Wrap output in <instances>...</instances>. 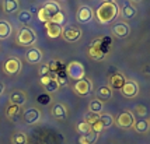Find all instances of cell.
Masks as SVG:
<instances>
[{"mask_svg":"<svg viewBox=\"0 0 150 144\" xmlns=\"http://www.w3.org/2000/svg\"><path fill=\"white\" fill-rule=\"evenodd\" d=\"M119 15V6L117 3H110V1H103L100 6L96 8L94 17L98 24L101 25H108L118 18Z\"/></svg>","mask_w":150,"mask_h":144,"instance_id":"1","label":"cell"},{"mask_svg":"<svg viewBox=\"0 0 150 144\" xmlns=\"http://www.w3.org/2000/svg\"><path fill=\"white\" fill-rule=\"evenodd\" d=\"M16 42L18 46H23V48H31V46L35 45L37 42V34L31 27L28 25H23L18 30L17 32V38H16Z\"/></svg>","mask_w":150,"mask_h":144,"instance_id":"2","label":"cell"},{"mask_svg":"<svg viewBox=\"0 0 150 144\" xmlns=\"http://www.w3.org/2000/svg\"><path fill=\"white\" fill-rule=\"evenodd\" d=\"M65 73L67 76V79L73 80V81H77V80H81L86 77V69L84 65L80 63L79 60H73V62H69L65 67Z\"/></svg>","mask_w":150,"mask_h":144,"instance_id":"3","label":"cell"},{"mask_svg":"<svg viewBox=\"0 0 150 144\" xmlns=\"http://www.w3.org/2000/svg\"><path fill=\"white\" fill-rule=\"evenodd\" d=\"M73 92L79 97H88L93 94V83L88 77H84L81 80H77L73 84Z\"/></svg>","mask_w":150,"mask_h":144,"instance_id":"4","label":"cell"},{"mask_svg":"<svg viewBox=\"0 0 150 144\" xmlns=\"http://www.w3.org/2000/svg\"><path fill=\"white\" fill-rule=\"evenodd\" d=\"M103 44H104V39L94 41L91 45L88 46V51H87L88 58H91L93 60H98V62H101V60L104 59L108 49H104L105 46L103 45Z\"/></svg>","mask_w":150,"mask_h":144,"instance_id":"5","label":"cell"},{"mask_svg":"<svg viewBox=\"0 0 150 144\" xmlns=\"http://www.w3.org/2000/svg\"><path fill=\"white\" fill-rule=\"evenodd\" d=\"M62 38L66 41V42H69V44H74V42H77V41L81 39V30L76 25H66V27H62Z\"/></svg>","mask_w":150,"mask_h":144,"instance_id":"6","label":"cell"},{"mask_svg":"<svg viewBox=\"0 0 150 144\" xmlns=\"http://www.w3.org/2000/svg\"><path fill=\"white\" fill-rule=\"evenodd\" d=\"M135 115L132 113L131 111H124L121 112L119 115H118V118L115 119V122L114 123L117 124L119 129H124V130H129L133 127V124H135Z\"/></svg>","mask_w":150,"mask_h":144,"instance_id":"7","label":"cell"},{"mask_svg":"<svg viewBox=\"0 0 150 144\" xmlns=\"http://www.w3.org/2000/svg\"><path fill=\"white\" fill-rule=\"evenodd\" d=\"M21 116H23L24 123L35 124L41 120V118H42V112L39 111L38 108H35V106H28V108H25L24 111L21 112Z\"/></svg>","mask_w":150,"mask_h":144,"instance_id":"8","label":"cell"},{"mask_svg":"<svg viewBox=\"0 0 150 144\" xmlns=\"http://www.w3.org/2000/svg\"><path fill=\"white\" fill-rule=\"evenodd\" d=\"M76 20L79 24H90L94 20V10L87 4L80 6L76 13Z\"/></svg>","mask_w":150,"mask_h":144,"instance_id":"9","label":"cell"},{"mask_svg":"<svg viewBox=\"0 0 150 144\" xmlns=\"http://www.w3.org/2000/svg\"><path fill=\"white\" fill-rule=\"evenodd\" d=\"M23 69V65H21V60L16 56H11L3 63V72L8 74V76H16Z\"/></svg>","mask_w":150,"mask_h":144,"instance_id":"10","label":"cell"},{"mask_svg":"<svg viewBox=\"0 0 150 144\" xmlns=\"http://www.w3.org/2000/svg\"><path fill=\"white\" fill-rule=\"evenodd\" d=\"M51 115L53 119H56L59 122H63L69 116V109L63 102H53L51 106Z\"/></svg>","mask_w":150,"mask_h":144,"instance_id":"11","label":"cell"},{"mask_svg":"<svg viewBox=\"0 0 150 144\" xmlns=\"http://www.w3.org/2000/svg\"><path fill=\"white\" fill-rule=\"evenodd\" d=\"M136 14H137V8L131 1H126V3H124L122 6L119 7V17L122 18V21L133 20L136 17Z\"/></svg>","mask_w":150,"mask_h":144,"instance_id":"12","label":"cell"},{"mask_svg":"<svg viewBox=\"0 0 150 144\" xmlns=\"http://www.w3.org/2000/svg\"><path fill=\"white\" fill-rule=\"evenodd\" d=\"M119 91L125 98H135L139 95V84L135 80H126Z\"/></svg>","mask_w":150,"mask_h":144,"instance_id":"13","label":"cell"},{"mask_svg":"<svg viewBox=\"0 0 150 144\" xmlns=\"http://www.w3.org/2000/svg\"><path fill=\"white\" fill-rule=\"evenodd\" d=\"M8 102L13 105H18V106H24L25 104H28V94L24 90H13L8 95Z\"/></svg>","mask_w":150,"mask_h":144,"instance_id":"14","label":"cell"},{"mask_svg":"<svg viewBox=\"0 0 150 144\" xmlns=\"http://www.w3.org/2000/svg\"><path fill=\"white\" fill-rule=\"evenodd\" d=\"M111 32L115 38L124 39V38H126V37L129 35V32H131V27H129V24H128L126 21H118V22H115V24L111 27Z\"/></svg>","mask_w":150,"mask_h":144,"instance_id":"15","label":"cell"},{"mask_svg":"<svg viewBox=\"0 0 150 144\" xmlns=\"http://www.w3.org/2000/svg\"><path fill=\"white\" fill-rule=\"evenodd\" d=\"M42 59H44V53L39 48H37V46L28 48V51L25 53V60L30 65H39Z\"/></svg>","mask_w":150,"mask_h":144,"instance_id":"16","label":"cell"},{"mask_svg":"<svg viewBox=\"0 0 150 144\" xmlns=\"http://www.w3.org/2000/svg\"><path fill=\"white\" fill-rule=\"evenodd\" d=\"M125 76L122 74L121 72H115L110 74V77H108V87L111 88V90H121L122 88V85L125 84Z\"/></svg>","mask_w":150,"mask_h":144,"instance_id":"17","label":"cell"},{"mask_svg":"<svg viewBox=\"0 0 150 144\" xmlns=\"http://www.w3.org/2000/svg\"><path fill=\"white\" fill-rule=\"evenodd\" d=\"M1 10L4 14H14L20 10V0H3Z\"/></svg>","mask_w":150,"mask_h":144,"instance_id":"18","label":"cell"},{"mask_svg":"<svg viewBox=\"0 0 150 144\" xmlns=\"http://www.w3.org/2000/svg\"><path fill=\"white\" fill-rule=\"evenodd\" d=\"M45 30H46V34L51 39H56L60 37L62 34V25H58V24H53L51 21H48L45 24Z\"/></svg>","mask_w":150,"mask_h":144,"instance_id":"19","label":"cell"},{"mask_svg":"<svg viewBox=\"0 0 150 144\" xmlns=\"http://www.w3.org/2000/svg\"><path fill=\"white\" fill-rule=\"evenodd\" d=\"M42 7L45 8L46 13L49 14V17H52L55 14H58L59 11H62V6H60V3H58L56 0H48Z\"/></svg>","mask_w":150,"mask_h":144,"instance_id":"20","label":"cell"},{"mask_svg":"<svg viewBox=\"0 0 150 144\" xmlns=\"http://www.w3.org/2000/svg\"><path fill=\"white\" fill-rule=\"evenodd\" d=\"M132 129H135L136 133L144 134V133H147L150 130V123L146 118H140V119H137V120H135V124H133Z\"/></svg>","mask_w":150,"mask_h":144,"instance_id":"21","label":"cell"},{"mask_svg":"<svg viewBox=\"0 0 150 144\" xmlns=\"http://www.w3.org/2000/svg\"><path fill=\"white\" fill-rule=\"evenodd\" d=\"M112 90L108 87V85H101L100 88H98L97 91H96V98H98L100 101H108V99L112 98Z\"/></svg>","mask_w":150,"mask_h":144,"instance_id":"22","label":"cell"},{"mask_svg":"<svg viewBox=\"0 0 150 144\" xmlns=\"http://www.w3.org/2000/svg\"><path fill=\"white\" fill-rule=\"evenodd\" d=\"M13 34V25L6 20H0V39H7Z\"/></svg>","mask_w":150,"mask_h":144,"instance_id":"23","label":"cell"},{"mask_svg":"<svg viewBox=\"0 0 150 144\" xmlns=\"http://www.w3.org/2000/svg\"><path fill=\"white\" fill-rule=\"evenodd\" d=\"M104 111V102L100 101L98 98H93L90 102H88V112L90 113H96V115H100Z\"/></svg>","mask_w":150,"mask_h":144,"instance_id":"24","label":"cell"},{"mask_svg":"<svg viewBox=\"0 0 150 144\" xmlns=\"http://www.w3.org/2000/svg\"><path fill=\"white\" fill-rule=\"evenodd\" d=\"M98 133H94V131H90L84 136H80L79 137V144H96L98 141Z\"/></svg>","mask_w":150,"mask_h":144,"instance_id":"25","label":"cell"},{"mask_svg":"<svg viewBox=\"0 0 150 144\" xmlns=\"http://www.w3.org/2000/svg\"><path fill=\"white\" fill-rule=\"evenodd\" d=\"M21 106H18V105H13V104H8L6 108V116L8 119H11V120H14V119L17 118L18 115H21Z\"/></svg>","mask_w":150,"mask_h":144,"instance_id":"26","label":"cell"},{"mask_svg":"<svg viewBox=\"0 0 150 144\" xmlns=\"http://www.w3.org/2000/svg\"><path fill=\"white\" fill-rule=\"evenodd\" d=\"M98 119H100V122L103 123V126H104L105 129L111 127L112 124H114V122H115L114 116H112V115H110V113H107V112L100 113V115H98Z\"/></svg>","mask_w":150,"mask_h":144,"instance_id":"27","label":"cell"},{"mask_svg":"<svg viewBox=\"0 0 150 144\" xmlns=\"http://www.w3.org/2000/svg\"><path fill=\"white\" fill-rule=\"evenodd\" d=\"M17 20H18L21 24L27 25V24H30L31 20H33V14H31V11H28V10H20L18 13H17Z\"/></svg>","mask_w":150,"mask_h":144,"instance_id":"28","label":"cell"},{"mask_svg":"<svg viewBox=\"0 0 150 144\" xmlns=\"http://www.w3.org/2000/svg\"><path fill=\"white\" fill-rule=\"evenodd\" d=\"M11 144H28V137L23 131H16L11 136Z\"/></svg>","mask_w":150,"mask_h":144,"instance_id":"29","label":"cell"},{"mask_svg":"<svg viewBox=\"0 0 150 144\" xmlns=\"http://www.w3.org/2000/svg\"><path fill=\"white\" fill-rule=\"evenodd\" d=\"M76 130H77V133L80 136H84V134L91 131V126H90V123H87L86 120H81V122H79L76 124Z\"/></svg>","mask_w":150,"mask_h":144,"instance_id":"30","label":"cell"},{"mask_svg":"<svg viewBox=\"0 0 150 144\" xmlns=\"http://www.w3.org/2000/svg\"><path fill=\"white\" fill-rule=\"evenodd\" d=\"M44 88H45L46 94H49V95H51V94H55V92H58V91H59L60 85L58 84V81H56V80L52 79L51 81H49V83H48V84L45 85V87H44Z\"/></svg>","mask_w":150,"mask_h":144,"instance_id":"31","label":"cell"},{"mask_svg":"<svg viewBox=\"0 0 150 144\" xmlns=\"http://www.w3.org/2000/svg\"><path fill=\"white\" fill-rule=\"evenodd\" d=\"M49 21L51 22H53V24H58V25H63L66 21V15L63 11H59L58 14H55V15H52L51 18H49Z\"/></svg>","mask_w":150,"mask_h":144,"instance_id":"32","label":"cell"},{"mask_svg":"<svg viewBox=\"0 0 150 144\" xmlns=\"http://www.w3.org/2000/svg\"><path fill=\"white\" fill-rule=\"evenodd\" d=\"M135 113H136L139 118H146V116H147V113H149V109H147V106L139 104V105L135 106Z\"/></svg>","mask_w":150,"mask_h":144,"instance_id":"33","label":"cell"},{"mask_svg":"<svg viewBox=\"0 0 150 144\" xmlns=\"http://www.w3.org/2000/svg\"><path fill=\"white\" fill-rule=\"evenodd\" d=\"M90 126H91V131H94V133H98V134H100L101 131L105 130V127L103 126V123L100 122V119H97V120H96L94 123H91Z\"/></svg>","mask_w":150,"mask_h":144,"instance_id":"34","label":"cell"},{"mask_svg":"<svg viewBox=\"0 0 150 144\" xmlns=\"http://www.w3.org/2000/svg\"><path fill=\"white\" fill-rule=\"evenodd\" d=\"M38 18H39V21H42V22H45V24L49 21V18H51V17H49V14L45 11V8H44V7H41V8L38 10Z\"/></svg>","mask_w":150,"mask_h":144,"instance_id":"35","label":"cell"},{"mask_svg":"<svg viewBox=\"0 0 150 144\" xmlns=\"http://www.w3.org/2000/svg\"><path fill=\"white\" fill-rule=\"evenodd\" d=\"M39 77L42 76H46V74H51V67H49V63H44V65L39 66Z\"/></svg>","mask_w":150,"mask_h":144,"instance_id":"36","label":"cell"},{"mask_svg":"<svg viewBox=\"0 0 150 144\" xmlns=\"http://www.w3.org/2000/svg\"><path fill=\"white\" fill-rule=\"evenodd\" d=\"M53 77H52V73L51 74H46V76H42V77H39V84L42 85V87H45L51 80H52Z\"/></svg>","mask_w":150,"mask_h":144,"instance_id":"37","label":"cell"},{"mask_svg":"<svg viewBox=\"0 0 150 144\" xmlns=\"http://www.w3.org/2000/svg\"><path fill=\"white\" fill-rule=\"evenodd\" d=\"M97 119H98V115H96V113H90V112H88V115H87V118H86L84 120L87 122V123L91 124V123H94Z\"/></svg>","mask_w":150,"mask_h":144,"instance_id":"38","label":"cell"},{"mask_svg":"<svg viewBox=\"0 0 150 144\" xmlns=\"http://www.w3.org/2000/svg\"><path fill=\"white\" fill-rule=\"evenodd\" d=\"M38 102L42 105H48L51 101H49V94H45V95H41L38 97Z\"/></svg>","mask_w":150,"mask_h":144,"instance_id":"39","label":"cell"},{"mask_svg":"<svg viewBox=\"0 0 150 144\" xmlns=\"http://www.w3.org/2000/svg\"><path fill=\"white\" fill-rule=\"evenodd\" d=\"M4 90H6V85H4V83H3V81H0V97L3 95Z\"/></svg>","mask_w":150,"mask_h":144,"instance_id":"40","label":"cell"},{"mask_svg":"<svg viewBox=\"0 0 150 144\" xmlns=\"http://www.w3.org/2000/svg\"><path fill=\"white\" fill-rule=\"evenodd\" d=\"M143 73L146 74V76H150V65L144 66V67H143Z\"/></svg>","mask_w":150,"mask_h":144,"instance_id":"41","label":"cell"},{"mask_svg":"<svg viewBox=\"0 0 150 144\" xmlns=\"http://www.w3.org/2000/svg\"><path fill=\"white\" fill-rule=\"evenodd\" d=\"M131 3H140V1H143V0H129Z\"/></svg>","mask_w":150,"mask_h":144,"instance_id":"42","label":"cell"},{"mask_svg":"<svg viewBox=\"0 0 150 144\" xmlns=\"http://www.w3.org/2000/svg\"><path fill=\"white\" fill-rule=\"evenodd\" d=\"M103 1H110V3H115L117 0H103Z\"/></svg>","mask_w":150,"mask_h":144,"instance_id":"43","label":"cell"},{"mask_svg":"<svg viewBox=\"0 0 150 144\" xmlns=\"http://www.w3.org/2000/svg\"><path fill=\"white\" fill-rule=\"evenodd\" d=\"M149 123H150V119H149Z\"/></svg>","mask_w":150,"mask_h":144,"instance_id":"44","label":"cell"},{"mask_svg":"<svg viewBox=\"0 0 150 144\" xmlns=\"http://www.w3.org/2000/svg\"><path fill=\"white\" fill-rule=\"evenodd\" d=\"M62 1H65V0H62Z\"/></svg>","mask_w":150,"mask_h":144,"instance_id":"45","label":"cell"}]
</instances>
